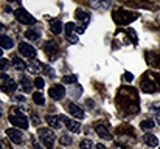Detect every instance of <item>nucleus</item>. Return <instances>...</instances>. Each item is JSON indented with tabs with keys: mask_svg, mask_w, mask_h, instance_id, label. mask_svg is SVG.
Returning a JSON list of instances; mask_svg holds the SVG:
<instances>
[{
	"mask_svg": "<svg viewBox=\"0 0 160 149\" xmlns=\"http://www.w3.org/2000/svg\"><path fill=\"white\" fill-rule=\"evenodd\" d=\"M8 67H9L8 61H6V59H0V70H6Z\"/></svg>",
	"mask_w": 160,
	"mask_h": 149,
	"instance_id": "nucleus-32",
	"label": "nucleus"
},
{
	"mask_svg": "<svg viewBox=\"0 0 160 149\" xmlns=\"http://www.w3.org/2000/svg\"><path fill=\"white\" fill-rule=\"evenodd\" d=\"M20 86H22V90H23V92H28V93H30V92L33 90V84H31V81H30L27 76H22V78H20Z\"/></svg>",
	"mask_w": 160,
	"mask_h": 149,
	"instance_id": "nucleus-19",
	"label": "nucleus"
},
{
	"mask_svg": "<svg viewBox=\"0 0 160 149\" xmlns=\"http://www.w3.org/2000/svg\"><path fill=\"white\" fill-rule=\"evenodd\" d=\"M124 79H126L128 82H131V81L134 79V76H132V73H129V72H128V73H124Z\"/></svg>",
	"mask_w": 160,
	"mask_h": 149,
	"instance_id": "nucleus-33",
	"label": "nucleus"
},
{
	"mask_svg": "<svg viewBox=\"0 0 160 149\" xmlns=\"http://www.w3.org/2000/svg\"><path fill=\"white\" fill-rule=\"evenodd\" d=\"M137 19V14H129V12H126V11H117V12H113V20L117 22V23H120V25H126V23H131L132 20H135Z\"/></svg>",
	"mask_w": 160,
	"mask_h": 149,
	"instance_id": "nucleus-3",
	"label": "nucleus"
},
{
	"mask_svg": "<svg viewBox=\"0 0 160 149\" xmlns=\"http://www.w3.org/2000/svg\"><path fill=\"white\" fill-rule=\"evenodd\" d=\"M12 45H14V42H12L11 37H8V36H0V47H2V48L9 50V48H12Z\"/></svg>",
	"mask_w": 160,
	"mask_h": 149,
	"instance_id": "nucleus-18",
	"label": "nucleus"
},
{
	"mask_svg": "<svg viewBox=\"0 0 160 149\" xmlns=\"http://www.w3.org/2000/svg\"><path fill=\"white\" fill-rule=\"evenodd\" d=\"M38 135H39V140L42 142V145L45 148H53L54 145V140H56V135L52 129H47V127H41L38 131Z\"/></svg>",
	"mask_w": 160,
	"mask_h": 149,
	"instance_id": "nucleus-2",
	"label": "nucleus"
},
{
	"mask_svg": "<svg viewBox=\"0 0 160 149\" xmlns=\"http://www.w3.org/2000/svg\"><path fill=\"white\" fill-rule=\"evenodd\" d=\"M14 16H16V19H17L20 23H27V25H28V23H31V25L36 23V19H34L28 11H25V9H22V8L17 9V11H14Z\"/></svg>",
	"mask_w": 160,
	"mask_h": 149,
	"instance_id": "nucleus-5",
	"label": "nucleus"
},
{
	"mask_svg": "<svg viewBox=\"0 0 160 149\" xmlns=\"http://www.w3.org/2000/svg\"><path fill=\"white\" fill-rule=\"evenodd\" d=\"M28 70H30L31 73H38L41 68H39V65H38V64H31V65L28 67Z\"/></svg>",
	"mask_w": 160,
	"mask_h": 149,
	"instance_id": "nucleus-31",
	"label": "nucleus"
},
{
	"mask_svg": "<svg viewBox=\"0 0 160 149\" xmlns=\"http://www.w3.org/2000/svg\"><path fill=\"white\" fill-rule=\"evenodd\" d=\"M25 36H27V37H28L30 41H36V39L39 37V34H38L36 31H31V30H28V31L25 33Z\"/></svg>",
	"mask_w": 160,
	"mask_h": 149,
	"instance_id": "nucleus-29",
	"label": "nucleus"
},
{
	"mask_svg": "<svg viewBox=\"0 0 160 149\" xmlns=\"http://www.w3.org/2000/svg\"><path fill=\"white\" fill-rule=\"evenodd\" d=\"M33 101H34V104H38V106H44V104H45V99H44L41 92L33 93Z\"/></svg>",
	"mask_w": 160,
	"mask_h": 149,
	"instance_id": "nucleus-22",
	"label": "nucleus"
},
{
	"mask_svg": "<svg viewBox=\"0 0 160 149\" xmlns=\"http://www.w3.org/2000/svg\"><path fill=\"white\" fill-rule=\"evenodd\" d=\"M16 87H17V84H16V81H14L12 78H9V76H6V75H2V84H0L2 92H5V93H12V92L16 90Z\"/></svg>",
	"mask_w": 160,
	"mask_h": 149,
	"instance_id": "nucleus-4",
	"label": "nucleus"
},
{
	"mask_svg": "<svg viewBox=\"0 0 160 149\" xmlns=\"http://www.w3.org/2000/svg\"><path fill=\"white\" fill-rule=\"evenodd\" d=\"M154 124H156V121H154V120H145V121H142L140 127H142V129H145V131H149V129H152V127H154Z\"/></svg>",
	"mask_w": 160,
	"mask_h": 149,
	"instance_id": "nucleus-24",
	"label": "nucleus"
},
{
	"mask_svg": "<svg viewBox=\"0 0 160 149\" xmlns=\"http://www.w3.org/2000/svg\"><path fill=\"white\" fill-rule=\"evenodd\" d=\"M142 90H143V92H146V93H154V92L157 90V86H156L152 81L145 79V81L142 82Z\"/></svg>",
	"mask_w": 160,
	"mask_h": 149,
	"instance_id": "nucleus-17",
	"label": "nucleus"
},
{
	"mask_svg": "<svg viewBox=\"0 0 160 149\" xmlns=\"http://www.w3.org/2000/svg\"><path fill=\"white\" fill-rule=\"evenodd\" d=\"M19 53L22 54V56H25V57H36V54H38V51L36 48L33 47V45H30V44H27V42H22L20 45H19Z\"/></svg>",
	"mask_w": 160,
	"mask_h": 149,
	"instance_id": "nucleus-8",
	"label": "nucleus"
},
{
	"mask_svg": "<svg viewBox=\"0 0 160 149\" xmlns=\"http://www.w3.org/2000/svg\"><path fill=\"white\" fill-rule=\"evenodd\" d=\"M9 121H11V124H14L19 129H28V126H30L28 118L17 107H11L9 109Z\"/></svg>",
	"mask_w": 160,
	"mask_h": 149,
	"instance_id": "nucleus-1",
	"label": "nucleus"
},
{
	"mask_svg": "<svg viewBox=\"0 0 160 149\" xmlns=\"http://www.w3.org/2000/svg\"><path fill=\"white\" fill-rule=\"evenodd\" d=\"M45 121L50 124V127H53V129H59L61 126H62V117H58V115H47L45 117Z\"/></svg>",
	"mask_w": 160,
	"mask_h": 149,
	"instance_id": "nucleus-11",
	"label": "nucleus"
},
{
	"mask_svg": "<svg viewBox=\"0 0 160 149\" xmlns=\"http://www.w3.org/2000/svg\"><path fill=\"white\" fill-rule=\"evenodd\" d=\"M8 2H12V0H8Z\"/></svg>",
	"mask_w": 160,
	"mask_h": 149,
	"instance_id": "nucleus-40",
	"label": "nucleus"
},
{
	"mask_svg": "<svg viewBox=\"0 0 160 149\" xmlns=\"http://www.w3.org/2000/svg\"><path fill=\"white\" fill-rule=\"evenodd\" d=\"M2 28H3V25H2V23H0V31H2Z\"/></svg>",
	"mask_w": 160,
	"mask_h": 149,
	"instance_id": "nucleus-39",
	"label": "nucleus"
},
{
	"mask_svg": "<svg viewBox=\"0 0 160 149\" xmlns=\"http://www.w3.org/2000/svg\"><path fill=\"white\" fill-rule=\"evenodd\" d=\"M78 81V76L76 75H65L64 78H62V82L64 84H73V82H76Z\"/></svg>",
	"mask_w": 160,
	"mask_h": 149,
	"instance_id": "nucleus-25",
	"label": "nucleus"
},
{
	"mask_svg": "<svg viewBox=\"0 0 160 149\" xmlns=\"http://www.w3.org/2000/svg\"><path fill=\"white\" fill-rule=\"evenodd\" d=\"M75 19H76L78 22H82L84 27H86V23H89V20H90V12H86L84 9H76Z\"/></svg>",
	"mask_w": 160,
	"mask_h": 149,
	"instance_id": "nucleus-14",
	"label": "nucleus"
},
{
	"mask_svg": "<svg viewBox=\"0 0 160 149\" xmlns=\"http://www.w3.org/2000/svg\"><path fill=\"white\" fill-rule=\"evenodd\" d=\"M62 121H64L65 127H67L70 132H75V134H78V132L81 131V126L78 124V121H75V120H70V118H67V117H62Z\"/></svg>",
	"mask_w": 160,
	"mask_h": 149,
	"instance_id": "nucleus-10",
	"label": "nucleus"
},
{
	"mask_svg": "<svg viewBox=\"0 0 160 149\" xmlns=\"http://www.w3.org/2000/svg\"><path fill=\"white\" fill-rule=\"evenodd\" d=\"M159 149H160V148H159Z\"/></svg>",
	"mask_w": 160,
	"mask_h": 149,
	"instance_id": "nucleus-41",
	"label": "nucleus"
},
{
	"mask_svg": "<svg viewBox=\"0 0 160 149\" xmlns=\"http://www.w3.org/2000/svg\"><path fill=\"white\" fill-rule=\"evenodd\" d=\"M12 65H14L16 70H25V68H27V64H25L22 59H19V57H14V59H12Z\"/></svg>",
	"mask_w": 160,
	"mask_h": 149,
	"instance_id": "nucleus-20",
	"label": "nucleus"
},
{
	"mask_svg": "<svg viewBox=\"0 0 160 149\" xmlns=\"http://www.w3.org/2000/svg\"><path fill=\"white\" fill-rule=\"evenodd\" d=\"M45 50H47V53L52 56V54H56L58 53V45L54 44V42H47L45 44Z\"/></svg>",
	"mask_w": 160,
	"mask_h": 149,
	"instance_id": "nucleus-23",
	"label": "nucleus"
},
{
	"mask_svg": "<svg viewBox=\"0 0 160 149\" xmlns=\"http://www.w3.org/2000/svg\"><path fill=\"white\" fill-rule=\"evenodd\" d=\"M68 112H70V115L75 117L76 120H82V118H84V112H82V109L78 107V106L73 104V102L68 104Z\"/></svg>",
	"mask_w": 160,
	"mask_h": 149,
	"instance_id": "nucleus-12",
	"label": "nucleus"
},
{
	"mask_svg": "<svg viewBox=\"0 0 160 149\" xmlns=\"http://www.w3.org/2000/svg\"><path fill=\"white\" fill-rule=\"evenodd\" d=\"M65 37L68 42L72 44H76L78 42V33H76V25L73 22H68L65 23Z\"/></svg>",
	"mask_w": 160,
	"mask_h": 149,
	"instance_id": "nucleus-6",
	"label": "nucleus"
},
{
	"mask_svg": "<svg viewBox=\"0 0 160 149\" xmlns=\"http://www.w3.org/2000/svg\"><path fill=\"white\" fill-rule=\"evenodd\" d=\"M156 79H157V82H159V86H160V75H156Z\"/></svg>",
	"mask_w": 160,
	"mask_h": 149,
	"instance_id": "nucleus-37",
	"label": "nucleus"
},
{
	"mask_svg": "<svg viewBox=\"0 0 160 149\" xmlns=\"http://www.w3.org/2000/svg\"><path fill=\"white\" fill-rule=\"evenodd\" d=\"M6 135L9 137V140L16 145H20L23 142V134L19 127H11V129H6Z\"/></svg>",
	"mask_w": 160,
	"mask_h": 149,
	"instance_id": "nucleus-7",
	"label": "nucleus"
},
{
	"mask_svg": "<svg viewBox=\"0 0 160 149\" xmlns=\"http://www.w3.org/2000/svg\"><path fill=\"white\" fill-rule=\"evenodd\" d=\"M156 121H157V123H159V124H160V112H159V113H157V117H156Z\"/></svg>",
	"mask_w": 160,
	"mask_h": 149,
	"instance_id": "nucleus-36",
	"label": "nucleus"
},
{
	"mask_svg": "<svg viewBox=\"0 0 160 149\" xmlns=\"http://www.w3.org/2000/svg\"><path fill=\"white\" fill-rule=\"evenodd\" d=\"M2 56H3V50L0 48V57H2Z\"/></svg>",
	"mask_w": 160,
	"mask_h": 149,
	"instance_id": "nucleus-38",
	"label": "nucleus"
},
{
	"mask_svg": "<svg viewBox=\"0 0 160 149\" xmlns=\"http://www.w3.org/2000/svg\"><path fill=\"white\" fill-rule=\"evenodd\" d=\"M62 30H64V27H62V23H61L59 20L52 22V31H53L54 34H61V33H62Z\"/></svg>",
	"mask_w": 160,
	"mask_h": 149,
	"instance_id": "nucleus-21",
	"label": "nucleus"
},
{
	"mask_svg": "<svg viewBox=\"0 0 160 149\" xmlns=\"http://www.w3.org/2000/svg\"><path fill=\"white\" fill-rule=\"evenodd\" d=\"M97 149H107V148L104 146V145H98V146H97Z\"/></svg>",
	"mask_w": 160,
	"mask_h": 149,
	"instance_id": "nucleus-35",
	"label": "nucleus"
},
{
	"mask_svg": "<svg viewBox=\"0 0 160 149\" xmlns=\"http://www.w3.org/2000/svg\"><path fill=\"white\" fill-rule=\"evenodd\" d=\"M79 148L81 149H93V143H92V140L86 138V140H82V142L79 143Z\"/></svg>",
	"mask_w": 160,
	"mask_h": 149,
	"instance_id": "nucleus-26",
	"label": "nucleus"
},
{
	"mask_svg": "<svg viewBox=\"0 0 160 149\" xmlns=\"http://www.w3.org/2000/svg\"><path fill=\"white\" fill-rule=\"evenodd\" d=\"M44 84H45V82H44V79H42V78H36V79H34V86H36L38 89H42V87H44Z\"/></svg>",
	"mask_w": 160,
	"mask_h": 149,
	"instance_id": "nucleus-30",
	"label": "nucleus"
},
{
	"mask_svg": "<svg viewBox=\"0 0 160 149\" xmlns=\"http://www.w3.org/2000/svg\"><path fill=\"white\" fill-rule=\"evenodd\" d=\"M16 99H17L19 102H23V101H25V98H23L22 95H17V97H16Z\"/></svg>",
	"mask_w": 160,
	"mask_h": 149,
	"instance_id": "nucleus-34",
	"label": "nucleus"
},
{
	"mask_svg": "<svg viewBox=\"0 0 160 149\" xmlns=\"http://www.w3.org/2000/svg\"><path fill=\"white\" fill-rule=\"evenodd\" d=\"M95 132H97L101 138H104V140H112V135H110L109 129H107L104 124H97V126H95Z\"/></svg>",
	"mask_w": 160,
	"mask_h": 149,
	"instance_id": "nucleus-13",
	"label": "nucleus"
},
{
	"mask_svg": "<svg viewBox=\"0 0 160 149\" xmlns=\"http://www.w3.org/2000/svg\"><path fill=\"white\" fill-rule=\"evenodd\" d=\"M59 142H61V145H64V146H68V145H72V137H70L68 134H64V135L59 138Z\"/></svg>",
	"mask_w": 160,
	"mask_h": 149,
	"instance_id": "nucleus-27",
	"label": "nucleus"
},
{
	"mask_svg": "<svg viewBox=\"0 0 160 149\" xmlns=\"http://www.w3.org/2000/svg\"><path fill=\"white\" fill-rule=\"evenodd\" d=\"M48 95L53 99H56V101H58V99H62L65 97V87H62V86H59V84H58V86H53V87L48 90Z\"/></svg>",
	"mask_w": 160,
	"mask_h": 149,
	"instance_id": "nucleus-9",
	"label": "nucleus"
},
{
	"mask_svg": "<svg viewBox=\"0 0 160 149\" xmlns=\"http://www.w3.org/2000/svg\"><path fill=\"white\" fill-rule=\"evenodd\" d=\"M42 70H44V75H47V76H50V78H54V70L50 65H44Z\"/></svg>",
	"mask_w": 160,
	"mask_h": 149,
	"instance_id": "nucleus-28",
	"label": "nucleus"
},
{
	"mask_svg": "<svg viewBox=\"0 0 160 149\" xmlns=\"http://www.w3.org/2000/svg\"><path fill=\"white\" fill-rule=\"evenodd\" d=\"M143 142H145L148 146H151V148H156V146L159 145V138H157L154 134H149V132L143 135Z\"/></svg>",
	"mask_w": 160,
	"mask_h": 149,
	"instance_id": "nucleus-15",
	"label": "nucleus"
},
{
	"mask_svg": "<svg viewBox=\"0 0 160 149\" xmlns=\"http://www.w3.org/2000/svg\"><path fill=\"white\" fill-rule=\"evenodd\" d=\"M89 5L93 9H107L110 6V3L104 2V0H89Z\"/></svg>",
	"mask_w": 160,
	"mask_h": 149,
	"instance_id": "nucleus-16",
	"label": "nucleus"
}]
</instances>
